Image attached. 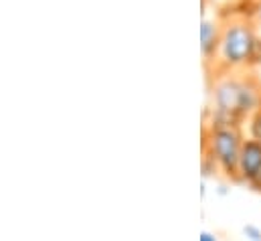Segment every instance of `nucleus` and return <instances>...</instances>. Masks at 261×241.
I'll return each instance as SVG.
<instances>
[{"label":"nucleus","mask_w":261,"mask_h":241,"mask_svg":"<svg viewBox=\"0 0 261 241\" xmlns=\"http://www.w3.org/2000/svg\"><path fill=\"white\" fill-rule=\"evenodd\" d=\"M257 41L259 39L255 37V31L249 20L233 18L229 22H223V33H221L217 55L227 67L249 63L253 59Z\"/></svg>","instance_id":"obj_1"},{"label":"nucleus","mask_w":261,"mask_h":241,"mask_svg":"<svg viewBox=\"0 0 261 241\" xmlns=\"http://www.w3.org/2000/svg\"><path fill=\"white\" fill-rule=\"evenodd\" d=\"M213 100H215V110L219 114H223L225 118H233V116H239V114L249 112L255 106L257 91L247 81H241V79H225V81H221L215 87Z\"/></svg>","instance_id":"obj_2"},{"label":"nucleus","mask_w":261,"mask_h":241,"mask_svg":"<svg viewBox=\"0 0 261 241\" xmlns=\"http://www.w3.org/2000/svg\"><path fill=\"white\" fill-rule=\"evenodd\" d=\"M213 152L217 156V160L227 168L233 171L239 164V142H237V134L229 128H219L213 134Z\"/></svg>","instance_id":"obj_3"},{"label":"nucleus","mask_w":261,"mask_h":241,"mask_svg":"<svg viewBox=\"0 0 261 241\" xmlns=\"http://www.w3.org/2000/svg\"><path fill=\"white\" fill-rule=\"evenodd\" d=\"M221 33H223V22L215 16H206V10H202V20H200V51L204 59L217 55L219 43H221Z\"/></svg>","instance_id":"obj_4"},{"label":"nucleus","mask_w":261,"mask_h":241,"mask_svg":"<svg viewBox=\"0 0 261 241\" xmlns=\"http://www.w3.org/2000/svg\"><path fill=\"white\" fill-rule=\"evenodd\" d=\"M239 166L245 179L259 181L261 179V144L259 142H247L241 146L239 154Z\"/></svg>","instance_id":"obj_5"},{"label":"nucleus","mask_w":261,"mask_h":241,"mask_svg":"<svg viewBox=\"0 0 261 241\" xmlns=\"http://www.w3.org/2000/svg\"><path fill=\"white\" fill-rule=\"evenodd\" d=\"M245 235L249 237V241H261V231L253 225H247L245 227Z\"/></svg>","instance_id":"obj_6"},{"label":"nucleus","mask_w":261,"mask_h":241,"mask_svg":"<svg viewBox=\"0 0 261 241\" xmlns=\"http://www.w3.org/2000/svg\"><path fill=\"white\" fill-rule=\"evenodd\" d=\"M253 134H255V138L261 140V114L255 118V124H253Z\"/></svg>","instance_id":"obj_7"},{"label":"nucleus","mask_w":261,"mask_h":241,"mask_svg":"<svg viewBox=\"0 0 261 241\" xmlns=\"http://www.w3.org/2000/svg\"><path fill=\"white\" fill-rule=\"evenodd\" d=\"M200 241H215V237H213L211 233H202V235H200Z\"/></svg>","instance_id":"obj_8"}]
</instances>
